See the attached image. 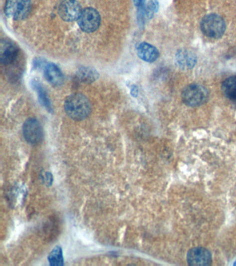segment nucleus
Segmentation results:
<instances>
[{
	"label": "nucleus",
	"mask_w": 236,
	"mask_h": 266,
	"mask_svg": "<svg viewBox=\"0 0 236 266\" xmlns=\"http://www.w3.org/2000/svg\"><path fill=\"white\" fill-rule=\"evenodd\" d=\"M64 110L71 119L82 121L88 117L92 111L90 101L83 94L76 93L71 94L64 101Z\"/></svg>",
	"instance_id": "obj_1"
},
{
	"label": "nucleus",
	"mask_w": 236,
	"mask_h": 266,
	"mask_svg": "<svg viewBox=\"0 0 236 266\" xmlns=\"http://www.w3.org/2000/svg\"><path fill=\"white\" fill-rule=\"evenodd\" d=\"M208 89L199 83H191L184 87L182 99L184 104L190 107L200 106L208 101Z\"/></svg>",
	"instance_id": "obj_2"
},
{
	"label": "nucleus",
	"mask_w": 236,
	"mask_h": 266,
	"mask_svg": "<svg viewBox=\"0 0 236 266\" xmlns=\"http://www.w3.org/2000/svg\"><path fill=\"white\" fill-rule=\"evenodd\" d=\"M203 34L212 39H220L225 34L226 24L221 16L212 13L205 15L200 23Z\"/></svg>",
	"instance_id": "obj_3"
},
{
	"label": "nucleus",
	"mask_w": 236,
	"mask_h": 266,
	"mask_svg": "<svg viewBox=\"0 0 236 266\" xmlns=\"http://www.w3.org/2000/svg\"><path fill=\"white\" fill-rule=\"evenodd\" d=\"M31 8V0H6L4 11L8 17L21 20L27 17Z\"/></svg>",
	"instance_id": "obj_4"
},
{
	"label": "nucleus",
	"mask_w": 236,
	"mask_h": 266,
	"mask_svg": "<svg viewBox=\"0 0 236 266\" xmlns=\"http://www.w3.org/2000/svg\"><path fill=\"white\" fill-rule=\"evenodd\" d=\"M77 20L80 29L86 33H92L96 31L101 24V15L94 8H86L82 10Z\"/></svg>",
	"instance_id": "obj_5"
},
{
	"label": "nucleus",
	"mask_w": 236,
	"mask_h": 266,
	"mask_svg": "<svg viewBox=\"0 0 236 266\" xmlns=\"http://www.w3.org/2000/svg\"><path fill=\"white\" fill-rule=\"evenodd\" d=\"M22 130L26 142L32 145H36L42 142L44 133L42 126L36 119H28L23 125Z\"/></svg>",
	"instance_id": "obj_6"
},
{
	"label": "nucleus",
	"mask_w": 236,
	"mask_h": 266,
	"mask_svg": "<svg viewBox=\"0 0 236 266\" xmlns=\"http://www.w3.org/2000/svg\"><path fill=\"white\" fill-rule=\"evenodd\" d=\"M58 10L59 15L64 21L73 22L78 19L83 10L76 0H62Z\"/></svg>",
	"instance_id": "obj_7"
},
{
	"label": "nucleus",
	"mask_w": 236,
	"mask_h": 266,
	"mask_svg": "<svg viewBox=\"0 0 236 266\" xmlns=\"http://www.w3.org/2000/svg\"><path fill=\"white\" fill-rule=\"evenodd\" d=\"M187 262L191 266H209L212 264V255L205 248H194L188 253Z\"/></svg>",
	"instance_id": "obj_8"
},
{
	"label": "nucleus",
	"mask_w": 236,
	"mask_h": 266,
	"mask_svg": "<svg viewBox=\"0 0 236 266\" xmlns=\"http://www.w3.org/2000/svg\"><path fill=\"white\" fill-rule=\"evenodd\" d=\"M19 54V49L9 40H2L0 45V61L4 65H10L15 62Z\"/></svg>",
	"instance_id": "obj_9"
},
{
	"label": "nucleus",
	"mask_w": 236,
	"mask_h": 266,
	"mask_svg": "<svg viewBox=\"0 0 236 266\" xmlns=\"http://www.w3.org/2000/svg\"><path fill=\"white\" fill-rule=\"evenodd\" d=\"M198 58L196 53L189 49L178 50L175 54V61L181 69H191L196 65Z\"/></svg>",
	"instance_id": "obj_10"
},
{
	"label": "nucleus",
	"mask_w": 236,
	"mask_h": 266,
	"mask_svg": "<svg viewBox=\"0 0 236 266\" xmlns=\"http://www.w3.org/2000/svg\"><path fill=\"white\" fill-rule=\"evenodd\" d=\"M44 75L46 81L53 86H59L64 81V76L58 66L52 62L46 63L44 66Z\"/></svg>",
	"instance_id": "obj_11"
},
{
	"label": "nucleus",
	"mask_w": 236,
	"mask_h": 266,
	"mask_svg": "<svg viewBox=\"0 0 236 266\" xmlns=\"http://www.w3.org/2000/svg\"><path fill=\"white\" fill-rule=\"evenodd\" d=\"M137 54L145 62H153L160 56V52L155 46L147 42H141L137 46Z\"/></svg>",
	"instance_id": "obj_12"
},
{
	"label": "nucleus",
	"mask_w": 236,
	"mask_h": 266,
	"mask_svg": "<svg viewBox=\"0 0 236 266\" xmlns=\"http://www.w3.org/2000/svg\"><path fill=\"white\" fill-rule=\"evenodd\" d=\"M76 78L81 83H92L99 77L98 71L90 67H80L76 71Z\"/></svg>",
	"instance_id": "obj_13"
},
{
	"label": "nucleus",
	"mask_w": 236,
	"mask_h": 266,
	"mask_svg": "<svg viewBox=\"0 0 236 266\" xmlns=\"http://www.w3.org/2000/svg\"><path fill=\"white\" fill-rule=\"evenodd\" d=\"M31 85L34 90L37 92L38 101H40L42 106L45 108L49 112H52V105H51V101H50L44 87L42 86V85L38 81H35V80H33L31 81Z\"/></svg>",
	"instance_id": "obj_14"
},
{
	"label": "nucleus",
	"mask_w": 236,
	"mask_h": 266,
	"mask_svg": "<svg viewBox=\"0 0 236 266\" xmlns=\"http://www.w3.org/2000/svg\"><path fill=\"white\" fill-rule=\"evenodd\" d=\"M222 90L227 98L236 101V76L227 78L222 85Z\"/></svg>",
	"instance_id": "obj_15"
},
{
	"label": "nucleus",
	"mask_w": 236,
	"mask_h": 266,
	"mask_svg": "<svg viewBox=\"0 0 236 266\" xmlns=\"http://www.w3.org/2000/svg\"><path fill=\"white\" fill-rule=\"evenodd\" d=\"M49 262L51 266H62L63 265L64 260L62 257V248L56 246L51 252L49 256Z\"/></svg>",
	"instance_id": "obj_16"
},
{
	"label": "nucleus",
	"mask_w": 236,
	"mask_h": 266,
	"mask_svg": "<svg viewBox=\"0 0 236 266\" xmlns=\"http://www.w3.org/2000/svg\"><path fill=\"white\" fill-rule=\"evenodd\" d=\"M44 232L50 240L56 237L57 234L59 232L58 223L56 219H52L48 221L44 226Z\"/></svg>",
	"instance_id": "obj_17"
},
{
	"label": "nucleus",
	"mask_w": 236,
	"mask_h": 266,
	"mask_svg": "<svg viewBox=\"0 0 236 266\" xmlns=\"http://www.w3.org/2000/svg\"><path fill=\"white\" fill-rule=\"evenodd\" d=\"M159 9V2L157 0H150L146 8V17L151 19Z\"/></svg>",
	"instance_id": "obj_18"
},
{
	"label": "nucleus",
	"mask_w": 236,
	"mask_h": 266,
	"mask_svg": "<svg viewBox=\"0 0 236 266\" xmlns=\"http://www.w3.org/2000/svg\"><path fill=\"white\" fill-rule=\"evenodd\" d=\"M134 3L136 6L139 7L144 4V0H134Z\"/></svg>",
	"instance_id": "obj_19"
},
{
	"label": "nucleus",
	"mask_w": 236,
	"mask_h": 266,
	"mask_svg": "<svg viewBox=\"0 0 236 266\" xmlns=\"http://www.w3.org/2000/svg\"><path fill=\"white\" fill-rule=\"evenodd\" d=\"M137 93H138V90H137V87H132L131 89V94L132 96H137Z\"/></svg>",
	"instance_id": "obj_20"
}]
</instances>
